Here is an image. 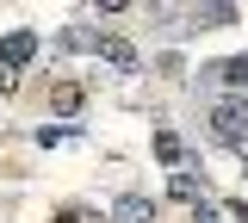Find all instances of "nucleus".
I'll return each instance as SVG.
<instances>
[{"instance_id":"obj_7","label":"nucleus","mask_w":248,"mask_h":223,"mask_svg":"<svg viewBox=\"0 0 248 223\" xmlns=\"http://www.w3.org/2000/svg\"><path fill=\"white\" fill-rule=\"evenodd\" d=\"M168 192H174L180 205H205V180H199V174H174V180H168Z\"/></svg>"},{"instance_id":"obj_4","label":"nucleus","mask_w":248,"mask_h":223,"mask_svg":"<svg viewBox=\"0 0 248 223\" xmlns=\"http://www.w3.org/2000/svg\"><path fill=\"white\" fill-rule=\"evenodd\" d=\"M112 217L118 223H155V205L143 198V192H124L118 205H112Z\"/></svg>"},{"instance_id":"obj_9","label":"nucleus","mask_w":248,"mask_h":223,"mask_svg":"<svg viewBox=\"0 0 248 223\" xmlns=\"http://www.w3.org/2000/svg\"><path fill=\"white\" fill-rule=\"evenodd\" d=\"M56 112H68V118L81 112V87H75V81H62V87H56Z\"/></svg>"},{"instance_id":"obj_1","label":"nucleus","mask_w":248,"mask_h":223,"mask_svg":"<svg viewBox=\"0 0 248 223\" xmlns=\"http://www.w3.org/2000/svg\"><path fill=\"white\" fill-rule=\"evenodd\" d=\"M211 136L223 143V149L248 155V99H223V105H211Z\"/></svg>"},{"instance_id":"obj_8","label":"nucleus","mask_w":248,"mask_h":223,"mask_svg":"<svg viewBox=\"0 0 248 223\" xmlns=\"http://www.w3.org/2000/svg\"><path fill=\"white\" fill-rule=\"evenodd\" d=\"M75 136H81L75 124H44L37 130V149H56V143H75Z\"/></svg>"},{"instance_id":"obj_5","label":"nucleus","mask_w":248,"mask_h":223,"mask_svg":"<svg viewBox=\"0 0 248 223\" xmlns=\"http://www.w3.org/2000/svg\"><path fill=\"white\" fill-rule=\"evenodd\" d=\"M56 50H68V56H87V50H106V37L75 25V31H62V37H56Z\"/></svg>"},{"instance_id":"obj_10","label":"nucleus","mask_w":248,"mask_h":223,"mask_svg":"<svg viewBox=\"0 0 248 223\" xmlns=\"http://www.w3.org/2000/svg\"><path fill=\"white\" fill-rule=\"evenodd\" d=\"M56 223H93V217H87V211H62Z\"/></svg>"},{"instance_id":"obj_6","label":"nucleus","mask_w":248,"mask_h":223,"mask_svg":"<svg viewBox=\"0 0 248 223\" xmlns=\"http://www.w3.org/2000/svg\"><path fill=\"white\" fill-rule=\"evenodd\" d=\"M155 155L168 161L174 174H186V143H180V136H174V130H161V136H155Z\"/></svg>"},{"instance_id":"obj_3","label":"nucleus","mask_w":248,"mask_h":223,"mask_svg":"<svg viewBox=\"0 0 248 223\" xmlns=\"http://www.w3.org/2000/svg\"><path fill=\"white\" fill-rule=\"evenodd\" d=\"M37 56V31H6L0 37V74H13L19 81V68Z\"/></svg>"},{"instance_id":"obj_2","label":"nucleus","mask_w":248,"mask_h":223,"mask_svg":"<svg viewBox=\"0 0 248 223\" xmlns=\"http://www.w3.org/2000/svg\"><path fill=\"white\" fill-rule=\"evenodd\" d=\"M199 87H230V93H248V50L242 56H223V62L199 68Z\"/></svg>"}]
</instances>
